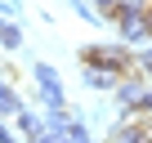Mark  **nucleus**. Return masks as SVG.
I'll return each instance as SVG.
<instances>
[{"mask_svg": "<svg viewBox=\"0 0 152 143\" xmlns=\"http://www.w3.org/2000/svg\"><path fill=\"white\" fill-rule=\"evenodd\" d=\"M139 116L152 121V81H148V94H143V103H139Z\"/></svg>", "mask_w": 152, "mask_h": 143, "instance_id": "nucleus-11", "label": "nucleus"}, {"mask_svg": "<svg viewBox=\"0 0 152 143\" xmlns=\"http://www.w3.org/2000/svg\"><path fill=\"white\" fill-rule=\"evenodd\" d=\"M143 94H148V76H143V72H134V76H121V85H116V103H121V112H125V116H139Z\"/></svg>", "mask_w": 152, "mask_h": 143, "instance_id": "nucleus-4", "label": "nucleus"}, {"mask_svg": "<svg viewBox=\"0 0 152 143\" xmlns=\"http://www.w3.org/2000/svg\"><path fill=\"white\" fill-rule=\"evenodd\" d=\"M148 31H152V9H148Z\"/></svg>", "mask_w": 152, "mask_h": 143, "instance_id": "nucleus-13", "label": "nucleus"}, {"mask_svg": "<svg viewBox=\"0 0 152 143\" xmlns=\"http://www.w3.org/2000/svg\"><path fill=\"white\" fill-rule=\"evenodd\" d=\"M116 36L125 40V45H143V40H152V31H148V14H139V9H116Z\"/></svg>", "mask_w": 152, "mask_h": 143, "instance_id": "nucleus-3", "label": "nucleus"}, {"mask_svg": "<svg viewBox=\"0 0 152 143\" xmlns=\"http://www.w3.org/2000/svg\"><path fill=\"white\" fill-rule=\"evenodd\" d=\"M81 63L85 67H107V72H116V76H134L139 72V63H134V54L125 45H85Z\"/></svg>", "mask_w": 152, "mask_h": 143, "instance_id": "nucleus-1", "label": "nucleus"}, {"mask_svg": "<svg viewBox=\"0 0 152 143\" xmlns=\"http://www.w3.org/2000/svg\"><path fill=\"white\" fill-rule=\"evenodd\" d=\"M18 45H23V27L14 18H5L0 23V49H18Z\"/></svg>", "mask_w": 152, "mask_h": 143, "instance_id": "nucleus-7", "label": "nucleus"}, {"mask_svg": "<svg viewBox=\"0 0 152 143\" xmlns=\"http://www.w3.org/2000/svg\"><path fill=\"white\" fill-rule=\"evenodd\" d=\"M0 112H14V116L23 112V98H18V90H14L9 81H5V85H0Z\"/></svg>", "mask_w": 152, "mask_h": 143, "instance_id": "nucleus-8", "label": "nucleus"}, {"mask_svg": "<svg viewBox=\"0 0 152 143\" xmlns=\"http://www.w3.org/2000/svg\"><path fill=\"white\" fill-rule=\"evenodd\" d=\"M85 85H90V90H103V94H116L121 76L107 72V67H85Z\"/></svg>", "mask_w": 152, "mask_h": 143, "instance_id": "nucleus-5", "label": "nucleus"}, {"mask_svg": "<svg viewBox=\"0 0 152 143\" xmlns=\"http://www.w3.org/2000/svg\"><path fill=\"white\" fill-rule=\"evenodd\" d=\"M18 130H23V139H27V143L45 134V125H40V116H36V112H27V107L18 112Z\"/></svg>", "mask_w": 152, "mask_h": 143, "instance_id": "nucleus-6", "label": "nucleus"}, {"mask_svg": "<svg viewBox=\"0 0 152 143\" xmlns=\"http://www.w3.org/2000/svg\"><path fill=\"white\" fill-rule=\"evenodd\" d=\"M134 63H139L143 76H152V45H148V49H139V54H134Z\"/></svg>", "mask_w": 152, "mask_h": 143, "instance_id": "nucleus-10", "label": "nucleus"}, {"mask_svg": "<svg viewBox=\"0 0 152 143\" xmlns=\"http://www.w3.org/2000/svg\"><path fill=\"white\" fill-rule=\"evenodd\" d=\"M90 5L99 9V18H103V23H112V18H116V9H121V0H90Z\"/></svg>", "mask_w": 152, "mask_h": 143, "instance_id": "nucleus-9", "label": "nucleus"}, {"mask_svg": "<svg viewBox=\"0 0 152 143\" xmlns=\"http://www.w3.org/2000/svg\"><path fill=\"white\" fill-rule=\"evenodd\" d=\"M0 143H18V134H14V130L5 125V121H0Z\"/></svg>", "mask_w": 152, "mask_h": 143, "instance_id": "nucleus-12", "label": "nucleus"}, {"mask_svg": "<svg viewBox=\"0 0 152 143\" xmlns=\"http://www.w3.org/2000/svg\"><path fill=\"white\" fill-rule=\"evenodd\" d=\"M31 76H36V90H40V103H45V107H67V90H63L58 72H54L49 63H36Z\"/></svg>", "mask_w": 152, "mask_h": 143, "instance_id": "nucleus-2", "label": "nucleus"}]
</instances>
